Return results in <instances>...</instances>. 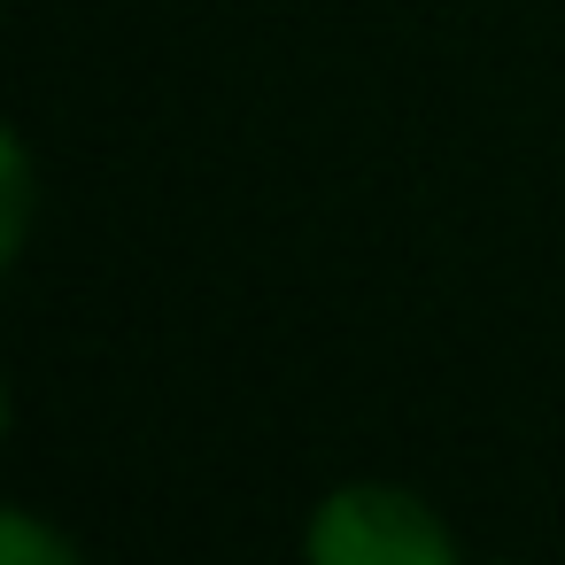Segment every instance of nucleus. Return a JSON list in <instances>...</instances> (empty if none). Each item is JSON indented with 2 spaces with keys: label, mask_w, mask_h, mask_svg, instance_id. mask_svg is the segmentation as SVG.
Wrapping results in <instances>:
<instances>
[{
  "label": "nucleus",
  "mask_w": 565,
  "mask_h": 565,
  "mask_svg": "<svg viewBox=\"0 0 565 565\" xmlns=\"http://www.w3.org/2000/svg\"><path fill=\"white\" fill-rule=\"evenodd\" d=\"M302 550L318 565H457V534L441 526V511L395 480L333 488L302 526Z\"/></svg>",
  "instance_id": "obj_1"
}]
</instances>
